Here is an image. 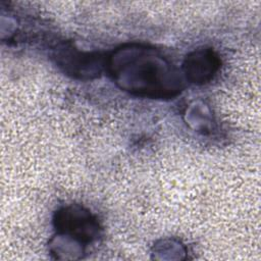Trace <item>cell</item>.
Masks as SVG:
<instances>
[{
  "label": "cell",
  "mask_w": 261,
  "mask_h": 261,
  "mask_svg": "<svg viewBox=\"0 0 261 261\" xmlns=\"http://www.w3.org/2000/svg\"><path fill=\"white\" fill-rule=\"evenodd\" d=\"M106 71L123 91L150 99H172L184 90L180 71L155 48L129 43L106 57Z\"/></svg>",
  "instance_id": "6da1fadb"
},
{
  "label": "cell",
  "mask_w": 261,
  "mask_h": 261,
  "mask_svg": "<svg viewBox=\"0 0 261 261\" xmlns=\"http://www.w3.org/2000/svg\"><path fill=\"white\" fill-rule=\"evenodd\" d=\"M53 224L57 234L67 237L84 247L97 240L101 231L96 216L76 204L58 209L54 214Z\"/></svg>",
  "instance_id": "7a4b0ae2"
},
{
  "label": "cell",
  "mask_w": 261,
  "mask_h": 261,
  "mask_svg": "<svg viewBox=\"0 0 261 261\" xmlns=\"http://www.w3.org/2000/svg\"><path fill=\"white\" fill-rule=\"evenodd\" d=\"M52 56L64 73L77 80L99 77L106 68V57L101 53L82 51L70 43L58 45Z\"/></svg>",
  "instance_id": "3957f363"
},
{
  "label": "cell",
  "mask_w": 261,
  "mask_h": 261,
  "mask_svg": "<svg viewBox=\"0 0 261 261\" xmlns=\"http://www.w3.org/2000/svg\"><path fill=\"white\" fill-rule=\"evenodd\" d=\"M220 68V59L211 48H199L190 52L182 62L187 81L196 85L209 83Z\"/></svg>",
  "instance_id": "277c9868"
}]
</instances>
